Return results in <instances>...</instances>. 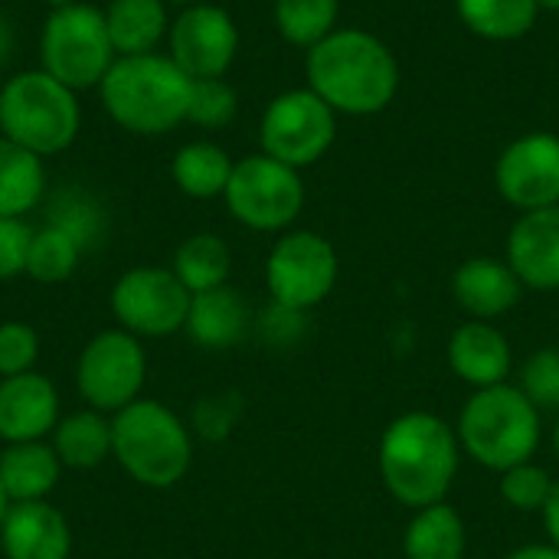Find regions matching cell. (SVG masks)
<instances>
[{
	"instance_id": "1",
	"label": "cell",
	"mask_w": 559,
	"mask_h": 559,
	"mask_svg": "<svg viewBox=\"0 0 559 559\" xmlns=\"http://www.w3.org/2000/svg\"><path fill=\"white\" fill-rule=\"evenodd\" d=\"M462 468L455 426L429 409L396 416L377 445V472L390 498L409 511L449 501Z\"/></svg>"
},
{
	"instance_id": "2",
	"label": "cell",
	"mask_w": 559,
	"mask_h": 559,
	"mask_svg": "<svg viewBox=\"0 0 559 559\" xmlns=\"http://www.w3.org/2000/svg\"><path fill=\"white\" fill-rule=\"evenodd\" d=\"M308 88L321 95L337 115L370 118L390 108L400 92L396 52L367 29H334L308 49Z\"/></svg>"
},
{
	"instance_id": "3",
	"label": "cell",
	"mask_w": 559,
	"mask_h": 559,
	"mask_svg": "<svg viewBox=\"0 0 559 559\" xmlns=\"http://www.w3.org/2000/svg\"><path fill=\"white\" fill-rule=\"evenodd\" d=\"M193 79L167 56H118L105 72L98 95L108 118L128 134L160 138L187 121Z\"/></svg>"
},
{
	"instance_id": "4",
	"label": "cell",
	"mask_w": 559,
	"mask_h": 559,
	"mask_svg": "<svg viewBox=\"0 0 559 559\" xmlns=\"http://www.w3.org/2000/svg\"><path fill=\"white\" fill-rule=\"evenodd\" d=\"M455 436L462 455L501 475L537 455L544 442V413L518 390V383L472 390L459 413Z\"/></svg>"
},
{
	"instance_id": "5",
	"label": "cell",
	"mask_w": 559,
	"mask_h": 559,
	"mask_svg": "<svg viewBox=\"0 0 559 559\" xmlns=\"http://www.w3.org/2000/svg\"><path fill=\"white\" fill-rule=\"evenodd\" d=\"M111 459L138 485L167 491L193 465V436L170 406L141 396L111 416Z\"/></svg>"
},
{
	"instance_id": "6",
	"label": "cell",
	"mask_w": 559,
	"mask_h": 559,
	"mask_svg": "<svg viewBox=\"0 0 559 559\" xmlns=\"http://www.w3.org/2000/svg\"><path fill=\"white\" fill-rule=\"evenodd\" d=\"M82 128L79 92L46 69H26L0 85V134L43 160L62 154Z\"/></svg>"
},
{
	"instance_id": "7",
	"label": "cell",
	"mask_w": 559,
	"mask_h": 559,
	"mask_svg": "<svg viewBox=\"0 0 559 559\" xmlns=\"http://www.w3.org/2000/svg\"><path fill=\"white\" fill-rule=\"evenodd\" d=\"M118 59L105 10L95 3L75 0L52 7L39 29V69L69 85L72 92L98 88L111 62Z\"/></svg>"
},
{
	"instance_id": "8",
	"label": "cell",
	"mask_w": 559,
	"mask_h": 559,
	"mask_svg": "<svg viewBox=\"0 0 559 559\" xmlns=\"http://www.w3.org/2000/svg\"><path fill=\"white\" fill-rule=\"evenodd\" d=\"M223 200L239 226L252 233H288L305 210V180L301 170L259 151L236 160Z\"/></svg>"
},
{
	"instance_id": "9",
	"label": "cell",
	"mask_w": 559,
	"mask_h": 559,
	"mask_svg": "<svg viewBox=\"0 0 559 559\" xmlns=\"http://www.w3.org/2000/svg\"><path fill=\"white\" fill-rule=\"evenodd\" d=\"M337 138V111L305 88H288L275 95L259 121V147L262 154L305 170L318 164Z\"/></svg>"
},
{
	"instance_id": "10",
	"label": "cell",
	"mask_w": 559,
	"mask_h": 559,
	"mask_svg": "<svg viewBox=\"0 0 559 559\" xmlns=\"http://www.w3.org/2000/svg\"><path fill=\"white\" fill-rule=\"evenodd\" d=\"M337 272L341 259L331 239L314 229H288L265 259V288L275 305L308 314L331 298Z\"/></svg>"
},
{
	"instance_id": "11",
	"label": "cell",
	"mask_w": 559,
	"mask_h": 559,
	"mask_svg": "<svg viewBox=\"0 0 559 559\" xmlns=\"http://www.w3.org/2000/svg\"><path fill=\"white\" fill-rule=\"evenodd\" d=\"M147 377V354L141 337L128 334L124 328L98 331L79 354L75 364V386L88 409L105 416L121 413L134 400H141V386Z\"/></svg>"
},
{
	"instance_id": "12",
	"label": "cell",
	"mask_w": 559,
	"mask_h": 559,
	"mask_svg": "<svg viewBox=\"0 0 559 559\" xmlns=\"http://www.w3.org/2000/svg\"><path fill=\"white\" fill-rule=\"evenodd\" d=\"M190 292L160 265H134L111 285V314L118 328L134 337H170L183 331L190 311Z\"/></svg>"
},
{
	"instance_id": "13",
	"label": "cell",
	"mask_w": 559,
	"mask_h": 559,
	"mask_svg": "<svg viewBox=\"0 0 559 559\" xmlns=\"http://www.w3.org/2000/svg\"><path fill=\"white\" fill-rule=\"evenodd\" d=\"M239 52V26L219 3H190L170 20L167 56L190 79H223Z\"/></svg>"
},
{
	"instance_id": "14",
	"label": "cell",
	"mask_w": 559,
	"mask_h": 559,
	"mask_svg": "<svg viewBox=\"0 0 559 559\" xmlns=\"http://www.w3.org/2000/svg\"><path fill=\"white\" fill-rule=\"evenodd\" d=\"M495 190L518 213L559 203V134L531 131L514 138L495 160Z\"/></svg>"
},
{
	"instance_id": "15",
	"label": "cell",
	"mask_w": 559,
	"mask_h": 559,
	"mask_svg": "<svg viewBox=\"0 0 559 559\" xmlns=\"http://www.w3.org/2000/svg\"><path fill=\"white\" fill-rule=\"evenodd\" d=\"M445 360L462 383H468L472 390H488L498 383H511L514 344L495 321L468 318L449 334Z\"/></svg>"
},
{
	"instance_id": "16",
	"label": "cell",
	"mask_w": 559,
	"mask_h": 559,
	"mask_svg": "<svg viewBox=\"0 0 559 559\" xmlns=\"http://www.w3.org/2000/svg\"><path fill=\"white\" fill-rule=\"evenodd\" d=\"M504 259L531 292H559V203L521 213L508 233Z\"/></svg>"
},
{
	"instance_id": "17",
	"label": "cell",
	"mask_w": 559,
	"mask_h": 559,
	"mask_svg": "<svg viewBox=\"0 0 559 559\" xmlns=\"http://www.w3.org/2000/svg\"><path fill=\"white\" fill-rule=\"evenodd\" d=\"M524 282L508 259L472 255L452 272V298L472 321H498L524 298Z\"/></svg>"
},
{
	"instance_id": "18",
	"label": "cell",
	"mask_w": 559,
	"mask_h": 559,
	"mask_svg": "<svg viewBox=\"0 0 559 559\" xmlns=\"http://www.w3.org/2000/svg\"><path fill=\"white\" fill-rule=\"evenodd\" d=\"M59 423V393L49 377L29 370L0 380V439L43 442Z\"/></svg>"
},
{
	"instance_id": "19",
	"label": "cell",
	"mask_w": 559,
	"mask_h": 559,
	"mask_svg": "<svg viewBox=\"0 0 559 559\" xmlns=\"http://www.w3.org/2000/svg\"><path fill=\"white\" fill-rule=\"evenodd\" d=\"M0 547L7 559H69V521L49 501L10 504L0 524Z\"/></svg>"
},
{
	"instance_id": "20",
	"label": "cell",
	"mask_w": 559,
	"mask_h": 559,
	"mask_svg": "<svg viewBox=\"0 0 559 559\" xmlns=\"http://www.w3.org/2000/svg\"><path fill=\"white\" fill-rule=\"evenodd\" d=\"M252 328V311L233 285H219L190 298L187 337L203 350H229L246 341Z\"/></svg>"
},
{
	"instance_id": "21",
	"label": "cell",
	"mask_w": 559,
	"mask_h": 559,
	"mask_svg": "<svg viewBox=\"0 0 559 559\" xmlns=\"http://www.w3.org/2000/svg\"><path fill=\"white\" fill-rule=\"evenodd\" d=\"M62 462L49 442H13L0 452V485L10 504L46 501L59 485Z\"/></svg>"
},
{
	"instance_id": "22",
	"label": "cell",
	"mask_w": 559,
	"mask_h": 559,
	"mask_svg": "<svg viewBox=\"0 0 559 559\" xmlns=\"http://www.w3.org/2000/svg\"><path fill=\"white\" fill-rule=\"evenodd\" d=\"M465 550L468 531L449 501L413 511L403 531V559H465Z\"/></svg>"
},
{
	"instance_id": "23",
	"label": "cell",
	"mask_w": 559,
	"mask_h": 559,
	"mask_svg": "<svg viewBox=\"0 0 559 559\" xmlns=\"http://www.w3.org/2000/svg\"><path fill=\"white\" fill-rule=\"evenodd\" d=\"M105 23L118 56L157 52L170 29L164 0H111L105 7Z\"/></svg>"
},
{
	"instance_id": "24",
	"label": "cell",
	"mask_w": 559,
	"mask_h": 559,
	"mask_svg": "<svg viewBox=\"0 0 559 559\" xmlns=\"http://www.w3.org/2000/svg\"><path fill=\"white\" fill-rule=\"evenodd\" d=\"M43 200H46L43 157L0 134V216L23 219Z\"/></svg>"
},
{
	"instance_id": "25",
	"label": "cell",
	"mask_w": 559,
	"mask_h": 559,
	"mask_svg": "<svg viewBox=\"0 0 559 559\" xmlns=\"http://www.w3.org/2000/svg\"><path fill=\"white\" fill-rule=\"evenodd\" d=\"M236 160L213 141H190L170 160V180L190 200H216L226 193Z\"/></svg>"
},
{
	"instance_id": "26",
	"label": "cell",
	"mask_w": 559,
	"mask_h": 559,
	"mask_svg": "<svg viewBox=\"0 0 559 559\" xmlns=\"http://www.w3.org/2000/svg\"><path fill=\"white\" fill-rule=\"evenodd\" d=\"M52 452L59 455L62 468L88 472L111 459V419L98 409H82L56 423L52 429Z\"/></svg>"
},
{
	"instance_id": "27",
	"label": "cell",
	"mask_w": 559,
	"mask_h": 559,
	"mask_svg": "<svg viewBox=\"0 0 559 559\" xmlns=\"http://www.w3.org/2000/svg\"><path fill=\"white\" fill-rule=\"evenodd\" d=\"M174 275L183 282L190 295L229 285L233 275V249L216 233H193L174 252Z\"/></svg>"
},
{
	"instance_id": "28",
	"label": "cell",
	"mask_w": 559,
	"mask_h": 559,
	"mask_svg": "<svg viewBox=\"0 0 559 559\" xmlns=\"http://www.w3.org/2000/svg\"><path fill=\"white\" fill-rule=\"evenodd\" d=\"M455 13L481 39L511 43L537 26V0H455Z\"/></svg>"
},
{
	"instance_id": "29",
	"label": "cell",
	"mask_w": 559,
	"mask_h": 559,
	"mask_svg": "<svg viewBox=\"0 0 559 559\" xmlns=\"http://www.w3.org/2000/svg\"><path fill=\"white\" fill-rule=\"evenodd\" d=\"M341 0H272V20L285 43L311 49L337 29Z\"/></svg>"
},
{
	"instance_id": "30",
	"label": "cell",
	"mask_w": 559,
	"mask_h": 559,
	"mask_svg": "<svg viewBox=\"0 0 559 559\" xmlns=\"http://www.w3.org/2000/svg\"><path fill=\"white\" fill-rule=\"evenodd\" d=\"M79 259H82V246L69 233L46 223L43 229H33L26 275L39 285H59L72 278V272L79 269Z\"/></svg>"
},
{
	"instance_id": "31",
	"label": "cell",
	"mask_w": 559,
	"mask_h": 559,
	"mask_svg": "<svg viewBox=\"0 0 559 559\" xmlns=\"http://www.w3.org/2000/svg\"><path fill=\"white\" fill-rule=\"evenodd\" d=\"M46 223L56 226V229H62V233H69L82 246V252L105 229V216H102L98 200L88 190H82V187H62V190H56L52 200H49V219Z\"/></svg>"
},
{
	"instance_id": "32",
	"label": "cell",
	"mask_w": 559,
	"mask_h": 559,
	"mask_svg": "<svg viewBox=\"0 0 559 559\" xmlns=\"http://www.w3.org/2000/svg\"><path fill=\"white\" fill-rule=\"evenodd\" d=\"M554 481L557 478L531 459V462H521L498 475V495L518 514H540L554 491Z\"/></svg>"
},
{
	"instance_id": "33",
	"label": "cell",
	"mask_w": 559,
	"mask_h": 559,
	"mask_svg": "<svg viewBox=\"0 0 559 559\" xmlns=\"http://www.w3.org/2000/svg\"><path fill=\"white\" fill-rule=\"evenodd\" d=\"M236 111H239V95L226 79H193L187 121L206 131H219L236 118Z\"/></svg>"
},
{
	"instance_id": "34",
	"label": "cell",
	"mask_w": 559,
	"mask_h": 559,
	"mask_svg": "<svg viewBox=\"0 0 559 559\" xmlns=\"http://www.w3.org/2000/svg\"><path fill=\"white\" fill-rule=\"evenodd\" d=\"M518 390L540 413H559V347H540L521 364Z\"/></svg>"
},
{
	"instance_id": "35",
	"label": "cell",
	"mask_w": 559,
	"mask_h": 559,
	"mask_svg": "<svg viewBox=\"0 0 559 559\" xmlns=\"http://www.w3.org/2000/svg\"><path fill=\"white\" fill-rule=\"evenodd\" d=\"M39 357V334L23 321L0 324V380L20 377L36 367Z\"/></svg>"
},
{
	"instance_id": "36",
	"label": "cell",
	"mask_w": 559,
	"mask_h": 559,
	"mask_svg": "<svg viewBox=\"0 0 559 559\" xmlns=\"http://www.w3.org/2000/svg\"><path fill=\"white\" fill-rule=\"evenodd\" d=\"M239 413H242V403L239 396L233 393H219V396H206L197 403L193 409V426L203 439L210 442H219L233 432V426L239 423Z\"/></svg>"
},
{
	"instance_id": "37",
	"label": "cell",
	"mask_w": 559,
	"mask_h": 559,
	"mask_svg": "<svg viewBox=\"0 0 559 559\" xmlns=\"http://www.w3.org/2000/svg\"><path fill=\"white\" fill-rule=\"evenodd\" d=\"M29 242H33V229L23 219L0 216V282L26 275Z\"/></svg>"
},
{
	"instance_id": "38",
	"label": "cell",
	"mask_w": 559,
	"mask_h": 559,
	"mask_svg": "<svg viewBox=\"0 0 559 559\" xmlns=\"http://www.w3.org/2000/svg\"><path fill=\"white\" fill-rule=\"evenodd\" d=\"M305 331V311L285 308V305H269L265 314L259 318V334L272 344V347H288L301 337Z\"/></svg>"
},
{
	"instance_id": "39",
	"label": "cell",
	"mask_w": 559,
	"mask_h": 559,
	"mask_svg": "<svg viewBox=\"0 0 559 559\" xmlns=\"http://www.w3.org/2000/svg\"><path fill=\"white\" fill-rule=\"evenodd\" d=\"M540 521H544V531H547V544L559 550V478L554 481V491H550V498H547V504L540 511Z\"/></svg>"
},
{
	"instance_id": "40",
	"label": "cell",
	"mask_w": 559,
	"mask_h": 559,
	"mask_svg": "<svg viewBox=\"0 0 559 559\" xmlns=\"http://www.w3.org/2000/svg\"><path fill=\"white\" fill-rule=\"evenodd\" d=\"M504 559H559V550L550 544H527V547L511 550Z\"/></svg>"
},
{
	"instance_id": "41",
	"label": "cell",
	"mask_w": 559,
	"mask_h": 559,
	"mask_svg": "<svg viewBox=\"0 0 559 559\" xmlns=\"http://www.w3.org/2000/svg\"><path fill=\"white\" fill-rule=\"evenodd\" d=\"M10 49H13V26H10V20L0 13V66L7 62Z\"/></svg>"
},
{
	"instance_id": "42",
	"label": "cell",
	"mask_w": 559,
	"mask_h": 559,
	"mask_svg": "<svg viewBox=\"0 0 559 559\" xmlns=\"http://www.w3.org/2000/svg\"><path fill=\"white\" fill-rule=\"evenodd\" d=\"M550 445H554V455H557L559 462V413L557 419H554V429H550Z\"/></svg>"
},
{
	"instance_id": "43",
	"label": "cell",
	"mask_w": 559,
	"mask_h": 559,
	"mask_svg": "<svg viewBox=\"0 0 559 559\" xmlns=\"http://www.w3.org/2000/svg\"><path fill=\"white\" fill-rule=\"evenodd\" d=\"M7 511H10V498H7V491H3V485H0V524H3V518H7Z\"/></svg>"
},
{
	"instance_id": "44",
	"label": "cell",
	"mask_w": 559,
	"mask_h": 559,
	"mask_svg": "<svg viewBox=\"0 0 559 559\" xmlns=\"http://www.w3.org/2000/svg\"><path fill=\"white\" fill-rule=\"evenodd\" d=\"M540 10H559V0H537Z\"/></svg>"
},
{
	"instance_id": "45",
	"label": "cell",
	"mask_w": 559,
	"mask_h": 559,
	"mask_svg": "<svg viewBox=\"0 0 559 559\" xmlns=\"http://www.w3.org/2000/svg\"><path fill=\"white\" fill-rule=\"evenodd\" d=\"M43 3H49V10H52V7H66V3H75V0H43Z\"/></svg>"
},
{
	"instance_id": "46",
	"label": "cell",
	"mask_w": 559,
	"mask_h": 559,
	"mask_svg": "<svg viewBox=\"0 0 559 559\" xmlns=\"http://www.w3.org/2000/svg\"><path fill=\"white\" fill-rule=\"evenodd\" d=\"M164 3H177V7H190V3H203V0H164Z\"/></svg>"
}]
</instances>
